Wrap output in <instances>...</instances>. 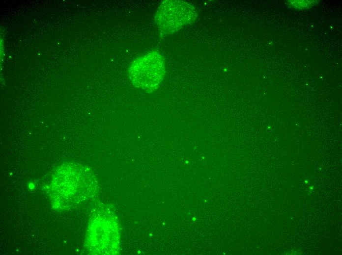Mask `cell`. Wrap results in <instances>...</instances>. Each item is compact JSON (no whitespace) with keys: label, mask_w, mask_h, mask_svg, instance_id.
Masks as SVG:
<instances>
[{"label":"cell","mask_w":342,"mask_h":255,"mask_svg":"<svg viewBox=\"0 0 342 255\" xmlns=\"http://www.w3.org/2000/svg\"><path fill=\"white\" fill-rule=\"evenodd\" d=\"M98 191V182L89 168L67 163L55 171L49 195L55 209L66 211L94 199Z\"/></svg>","instance_id":"obj_1"},{"label":"cell","mask_w":342,"mask_h":255,"mask_svg":"<svg viewBox=\"0 0 342 255\" xmlns=\"http://www.w3.org/2000/svg\"><path fill=\"white\" fill-rule=\"evenodd\" d=\"M92 212L86 234L85 245L92 255H115L119 250V229L117 217L104 204Z\"/></svg>","instance_id":"obj_2"},{"label":"cell","mask_w":342,"mask_h":255,"mask_svg":"<svg viewBox=\"0 0 342 255\" xmlns=\"http://www.w3.org/2000/svg\"><path fill=\"white\" fill-rule=\"evenodd\" d=\"M128 73L132 84L146 92L157 89L166 73L164 59L160 52L153 51L136 58L131 64Z\"/></svg>","instance_id":"obj_3"},{"label":"cell","mask_w":342,"mask_h":255,"mask_svg":"<svg viewBox=\"0 0 342 255\" xmlns=\"http://www.w3.org/2000/svg\"><path fill=\"white\" fill-rule=\"evenodd\" d=\"M198 17L191 4L183 0H165L159 5L154 17L161 36L174 33L191 25Z\"/></svg>","instance_id":"obj_4"}]
</instances>
